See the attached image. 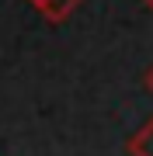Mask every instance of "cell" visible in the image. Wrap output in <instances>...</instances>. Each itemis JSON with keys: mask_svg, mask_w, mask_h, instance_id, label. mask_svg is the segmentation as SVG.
Masks as SVG:
<instances>
[{"mask_svg": "<svg viewBox=\"0 0 153 156\" xmlns=\"http://www.w3.org/2000/svg\"><path fill=\"white\" fill-rule=\"evenodd\" d=\"M28 4H31L42 17H46L49 24H63L80 4H84V0H28Z\"/></svg>", "mask_w": 153, "mask_h": 156, "instance_id": "6da1fadb", "label": "cell"}, {"mask_svg": "<svg viewBox=\"0 0 153 156\" xmlns=\"http://www.w3.org/2000/svg\"><path fill=\"white\" fill-rule=\"evenodd\" d=\"M125 149H129V156H153V118L139 128V132L129 135V146H125Z\"/></svg>", "mask_w": 153, "mask_h": 156, "instance_id": "7a4b0ae2", "label": "cell"}, {"mask_svg": "<svg viewBox=\"0 0 153 156\" xmlns=\"http://www.w3.org/2000/svg\"><path fill=\"white\" fill-rule=\"evenodd\" d=\"M143 83H146V90H150V94H153V66L146 69V76H143Z\"/></svg>", "mask_w": 153, "mask_h": 156, "instance_id": "3957f363", "label": "cell"}, {"mask_svg": "<svg viewBox=\"0 0 153 156\" xmlns=\"http://www.w3.org/2000/svg\"><path fill=\"white\" fill-rule=\"evenodd\" d=\"M139 4H143V7H146V11H153V0H139Z\"/></svg>", "mask_w": 153, "mask_h": 156, "instance_id": "277c9868", "label": "cell"}]
</instances>
